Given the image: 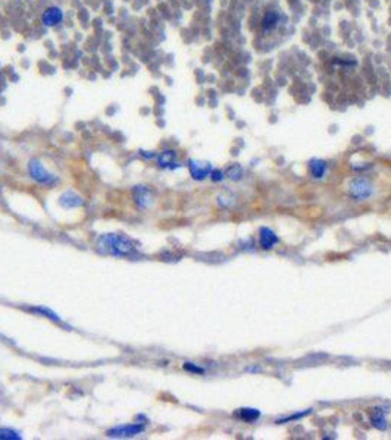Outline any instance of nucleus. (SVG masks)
Here are the masks:
<instances>
[{
    "label": "nucleus",
    "mask_w": 391,
    "mask_h": 440,
    "mask_svg": "<svg viewBox=\"0 0 391 440\" xmlns=\"http://www.w3.org/2000/svg\"><path fill=\"white\" fill-rule=\"evenodd\" d=\"M237 415L244 421H256L261 417V411H258L255 408H242L237 412Z\"/></svg>",
    "instance_id": "nucleus-13"
},
{
    "label": "nucleus",
    "mask_w": 391,
    "mask_h": 440,
    "mask_svg": "<svg viewBox=\"0 0 391 440\" xmlns=\"http://www.w3.org/2000/svg\"><path fill=\"white\" fill-rule=\"evenodd\" d=\"M34 311L41 313V314H44V316H49V318H52V320H55V321H59V320H60V317H59L57 314H55V313H53L52 310H49V308L38 307V308H34Z\"/></svg>",
    "instance_id": "nucleus-17"
},
{
    "label": "nucleus",
    "mask_w": 391,
    "mask_h": 440,
    "mask_svg": "<svg viewBox=\"0 0 391 440\" xmlns=\"http://www.w3.org/2000/svg\"><path fill=\"white\" fill-rule=\"evenodd\" d=\"M97 246L106 254L115 257H128L134 254L135 245L134 242L121 233H103L97 239Z\"/></svg>",
    "instance_id": "nucleus-1"
},
{
    "label": "nucleus",
    "mask_w": 391,
    "mask_h": 440,
    "mask_svg": "<svg viewBox=\"0 0 391 440\" xmlns=\"http://www.w3.org/2000/svg\"><path fill=\"white\" fill-rule=\"evenodd\" d=\"M369 418H371L372 425L375 428H378V430H385L388 427L387 417H385V412H384L382 408H373V409H371Z\"/></svg>",
    "instance_id": "nucleus-10"
},
{
    "label": "nucleus",
    "mask_w": 391,
    "mask_h": 440,
    "mask_svg": "<svg viewBox=\"0 0 391 440\" xmlns=\"http://www.w3.org/2000/svg\"><path fill=\"white\" fill-rule=\"evenodd\" d=\"M144 430H146V425H144V424H125V425H118V427L111 428V430L108 431V436H109V437H121V439H125V437L138 436V434H141Z\"/></svg>",
    "instance_id": "nucleus-4"
},
{
    "label": "nucleus",
    "mask_w": 391,
    "mask_h": 440,
    "mask_svg": "<svg viewBox=\"0 0 391 440\" xmlns=\"http://www.w3.org/2000/svg\"><path fill=\"white\" fill-rule=\"evenodd\" d=\"M277 21H278V15L274 14V12H269V14L265 17V21H263L265 28H272V27H275Z\"/></svg>",
    "instance_id": "nucleus-16"
},
{
    "label": "nucleus",
    "mask_w": 391,
    "mask_h": 440,
    "mask_svg": "<svg viewBox=\"0 0 391 440\" xmlns=\"http://www.w3.org/2000/svg\"><path fill=\"white\" fill-rule=\"evenodd\" d=\"M0 439H2V440H21L22 436L17 430H14V428L2 427V428H0Z\"/></svg>",
    "instance_id": "nucleus-15"
},
{
    "label": "nucleus",
    "mask_w": 391,
    "mask_h": 440,
    "mask_svg": "<svg viewBox=\"0 0 391 440\" xmlns=\"http://www.w3.org/2000/svg\"><path fill=\"white\" fill-rule=\"evenodd\" d=\"M310 412V409H307V411H304V412H300V414H294V415H291V417H288V418H284V420H279L278 422H285V421H288V420H296V418H301V417H304V415H307Z\"/></svg>",
    "instance_id": "nucleus-20"
},
{
    "label": "nucleus",
    "mask_w": 391,
    "mask_h": 440,
    "mask_svg": "<svg viewBox=\"0 0 391 440\" xmlns=\"http://www.w3.org/2000/svg\"><path fill=\"white\" fill-rule=\"evenodd\" d=\"M349 191H350V195L356 200H366L372 195L373 193V188L372 185L363 179V178H356L350 182L349 185Z\"/></svg>",
    "instance_id": "nucleus-3"
},
{
    "label": "nucleus",
    "mask_w": 391,
    "mask_h": 440,
    "mask_svg": "<svg viewBox=\"0 0 391 440\" xmlns=\"http://www.w3.org/2000/svg\"><path fill=\"white\" fill-rule=\"evenodd\" d=\"M309 170H310V175L314 176L315 179H321V178H324L327 170H328V164H327L325 160L312 158L309 161Z\"/></svg>",
    "instance_id": "nucleus-9"
},
{
    "label": "nucleus",
    "mask_w": 391,
    "mask_h": 440,
    "mask_svg": "<svg viewBox=\"0 0 391 440\" xmlns=\"http://www.w3.org/2000/svg\"><path fill=\"white\" fill-rule=\"evenodd\" d=\"M184 369H186L187 371H193V373H205V370H203V369L196 367V366H194V364H191V363H186V364H184Z\"/></svg>",
    "instance_id": "nucleus-19"
},
{
    "label": "nucleus",
    "mask_w": 391,
    "mask_h": 440,
    "mask_svg": "<svg viewBox=\"0 0 391 440\" xmlns=\"http://www.w3.org/2000/svg\"><path fill=\"white\" fill-rule=\"evenodd\" d=\"M188 169H190L193 179H196V181L206 179L207 176L210 175V172L213 170L210 163L202 161V160H188Z\"/></svg>",
    "instance_id": "nucleus-5"
},
{
    "label": "nucleus",
    "mask_w": 391,
    "mask_h": 440,
    "mask_svg": "<svg viewBox=\"0 0 391 440\" xmlns=\"http://www.w3.org/2000/svg\"><path fill=\"white\" fill-rule=\"evenodd\" d=\"M134 200L135 203L138 204V207L144 209L150 204V200H151V194H150V190L147 187H135L134 188Z\"/></svg>",
    "instance_id": "nucleus-11"
},
{
    "label": "nucleus",
    "mask_w": 391,
    "mask_h": 440,
    "mask_svg": "<svg viewBox=\"0 0 391 440\" xmlns=\"http://www.w3.org/2000/svg\"><path fill=\"white\" fill-rule=\"evenodd\" d=\"M275 244H278V236L275 232L269 228H262L261 229V245L265 249H271Z\"/></svg>",
    "instance_id": "nucleus-12"
},
{
    "label": "nucleus",
    "mask_w": 391,
    "mask_h": 440,
    "mask_svg": "<svg viewBox=\"0 0 391 440\" xmlns=\"http://www.w3.org/2000/svg\"><path fill=\"white\" fill-rule=\"evenodd\" d=\"M210 178H212V181H215V182H221L225 176H223V172H221V170H212L210 172Z\"/></svg>",
    "instance_id": "nucleus-18"
},
{
    "label": "nucleus",
    "mask_w": 391,
    "mask_h": 440,
    "mask_svg": "<svg viewBox=\"0 0 391 440\" xmlns=\"http://www.w3.org/2000/svg\"><path fill=\"white\" fill-rule=\"evenodd\" d=\"M28 173L30 176L37 181L38 184H43V185H55L57 182V178L55 175H52L40 160L37 158H31L30 163H28Z\"/></svg>",
    "instance_id": "nucleus-2"
},
{
    "label": "nucleus",
    "mask_w": 391,
    "mask_h": 440,
    "mask_svg": "<svg viewBox=\"0 0 391 440\" xmlns=\"http://www.w3.org/2000/svg\"><path fill=\"white\" fill-rule=\"evenodd\" d=\"M225 175L228 176L229 179H232V181H239L242 178V175H243V167L240 164H237V163H234V164H231V166L226 167Z\"/></svg>",
    "instance_id": "nucleus-14"
},
{
    "label": "nucleus",
    "mask_w": 391,
    "mask_h": 440,
    "mask_svg": "<svg viewBox=\"0 0 391 440\" xmlns=\"http://www.w3.org/2000/svg\"><path fill=\"white\" fill-rule=\"evenodd\" d=\"M59 203L62 207L65 209H75V207H80L84 204V200L81 195H78L74 191H65L60 198H59Z\"/></svg>",
    "instance_id": "nucleus-8"
},
{
    "label": "nucleus",
    "mask_w": 391,
    "mask_h": 440,
    "mask_svg": "<svg viewBox=\"0 0 391 440\" xmlns=\"http://www.w3.org/2000/svg\"><path fill=\"white\" fill-rule=\"evenodd\" d=\"M156 163L161 169H177L180 164L177 161V151L174 150H164L156 156Z\"/></svg>",
    "instance_id": "nucleus-7"
},
{
    "label": "nucleus",
    "mask_w": 391,
    "mask_h": 440,
    "mask_svg": "<svg viewBox=\"0 0 391 440\" xmlns=\"http://www.w3.org/2000/svg\"><path fill=\"white\" fill-rule=\"evenodd\" d=\"M63 11L59 6H49L41 14V22L46 27H56L63 21Z\"/></svg>",
    "instance_id": "nucleus-6"
}]
</instances>
